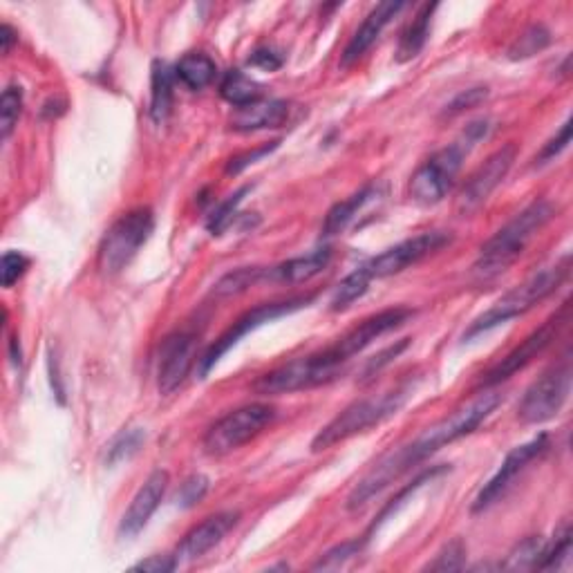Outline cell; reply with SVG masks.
<instances>
[{
	"label": "cell",
	"instance_id": "ffe728a7",
	"mask_svg": "<svg viewBox=\"0 0 573 573\" xmlns=\"http://www.w3.org/2000/svg\"><path fill=\"white\" fill-rule=\"evenodd\" d=\"M332 262V249L330 247H318L309 251L307 256L291 258L287 262H280L276 267L265 269L262 283H274V285H300L312 280L314 276L321 274Z\"/></svg>",
	"mask_w": 573,
	"mask_h": 573
},
{
	"label": "cell",
	"instance_id": "4dcf8cb0",
	"mask_svg": "<svg viewBox=\"0 0 573 573\" xmlns=\"http://www.w3.org/2000/svg\"><path fill=\"white\" fill-rule=\"evenodd\" d=\"M446 471H448V468H446V466H432V468H428V471H424V473H421V475H419V477L415 479V482H410V484H408L406 488H403V491H401V493H399L397 497H392V500H390L388 504H385V509H383V511L379 513V518H377V520H374V522H372V526H370V531H368V535H365V540H370V535H372L374 531H377V529H379V526H381V524H383L385 520H388V518H390V515H392L394 511H397V509H399V506H401L403 502H406V497H408V495H412V493H417V491H419V488H421V486H424V484H430V482H432V479H435V477H439V475H444Z\"/></svg>",
	"mask_w": 573,
	"mask_h": 573
},
{
	"label": "cell",
	"instance_id": "ac0fdd59",
	"mask_svg": "<svg viewBox=\"0 0 573 573\" xmlns=\"http://www.w3.org/2000/svg\"><path fill=\"white\" fill-rule=\"evenodd\" d=\"M238 520L240 515L236 511H220L193 526V529L184 535V540L175 551L177 565H182V562H193L197 558H202L204 553H209L213 547H218V544L227 538L233 526L238 524Z\"/></svg>",
	"mask_w": 573,
	"mask_h": 573
},
{
	"label": "cell",
	"instance_id": "e0dca14e",
	"mask_svg": "<svg viewBox=\"0 0 573 573\" xmlns=\"http://www.w3.org/2000/svg\"><path fill=\"white\" fill-rule=\"evenodd\" d=\"M168 484H171V475L162 471V468H157V471L146 477V482L139 486L133 502H130L128 511L119 522L121 538H135V535L144 531V526L150 522V518H153V513L159 509V504H162L168 491Z\"/></svg>",
	"mask_w": 573,
	"mask_h": 573
},
{
	"label": "cell",
	"instance_id": "1f68e13d",
	"mask_svg": "<svg viewBox=\"0 0 573 573\" xmlns=\"http://www.w3.org/2000/svg\"><path fill=\"white\" fill-rule=\"evenodd\" d=\"M365 542L368 540H347L343 544H338V547L330 549L327 553H323L318 562L314 565L316 571H338V569H345L347 562H352L354 558L361 556V551L365 547Z\"/></svg>",
	"mask_w": 573,
	"mask_h": 573
},
{
	"label": "cell",
	"instance_id": "5b68a950",
	"mask_svg": "<svg viewBox=\"0 0 573 573\" xmlns=\"http://www.w3.org/2000/svg\"><path fill=\"white\" fill-rule=\"evenodd\" d=\"M412 390H415V383L408 379L394 390L383 392L381 397H368L350 403V406L343 412H338L330 424L318 432L312 441V450L314 453H323V450L343 444V441L361 435V432L370 430L372 426H379L381 421L397 415V410H401L403 403L408 401Z\"/></svg>",
	"mask_w": 573,
	"mask_h": 573
},
{
	"label": "cell",
	"instance_id": "9a60e30c",
	"mask_svg": "<svg viewBox=\"0 0 573 573\" xmlns=\"http://www.w3.org/2000/svg\"><path fill=\"white\" fill-rule=\"evenodd\" d=\"M547 450H549V435H544V432L535 439L526 441L522 446H515L511 453L506 455L500 471L488 479L482 486V491L477 493L473 502V513H484L500 500H504V495L515 486L518 477L526 471V466L535 462L538 457H542Z\"/></svg>",
	"mask_w": 573,
	"mask_h": 573
},
{
	"label": "cell",
	"instance_id": "ab89813d",
	"mask_svg": "<svg viewBox=\"0 0 573 573\" xmlns=\"http://www.w3.org/2000/svg\"><path fill=\"white\" fill-rule=\"evenodd\" d=\"M569 144H571V119H567L565 124H562V128L558 130L556 137L549 139V142L544 144V148L540 150V155L535 157V162H538V164L551 162V159H556Z\"/></svg>",
	"mask_w": 573,
	"mask_h": 573
},
{
	"label": "cell",
	"instance_id": "83f0119b",
	"mask_svg": "<svg viewBox=\"0 0 573 573\" xmlns=\"http://www.w3.org/2000/svg\"><path fill=\"white\" fill-rule=\"evenodd\" d=\"M262 276H265V269L262 267H242V269L231 271V274L220 278V283L213 287V296L229 298V296L244 294L249 287L260 285Z\"/></svg>",
	"mask_w": 573,
	"mask_h": 573
},
{
	"label": "cell",
	"instance_id": "6da1fadb",
	"mask_svg": "<svg viewBox=\"0 0 573 573\" xmlns=\"http://www.w3.org/2000/svg\"><path fill=\"white\" fill-rule=\"evenodd\" d=\"M502 403V394L495 388L482 390L466 406L450 412L448 417L439 419L437 424L428 426L419 437L399 448H392L390 453L379 457L372 468L365 473L347 497V511H361L368 506L374 497L381 495L385 488L392 486L401 475H406L412 468L426 462L448 444L457 439H464L475 432L484 421L493 415L495 408Z\"/></svg>",
	"mask_w": 573,
	"mask_h": 573
},
{
	"label": "cell",
	"instance_id": "836d02e7",
	"mask_svg": "<svg viewBox=\"0 0 573 573\" xmlns=\"http://www.w3.org/2000/svg\"><path fill=\"white\" fill-rule=\"evenodd\" d=\"M542 551H544V542L538 538H529L520 542L515 551L509 553V560L504 562V569H513V571H520V569H538L540 565V558H542Z\"/></svg>",
	"mask_w": 573,
	"mask_h": 573
},
{
	"label": "cell",
	"instance_id": "52a82bcc",
	"mask_svg": "<svg viewBox=\"0 0 573 573\" xmlns=\"http://www.w3.org/2000/svg\"><path fill=\"white\" fill-rule=\"evenodd\" d=\"M276 419V408L269 403H249L224 415L206 430L202 448L209 457H227L233 450L249 444Z\"/></svg>",
	"mask_w": 573,
	"mask_h": 573
},
{
	"label": "cell",
	"instance_id": "5bb4252c",
	"mask_svg": "<svg viewBox=\"0 0 573 573\" xmlns=\"http://www.w3.org/2000/svg\"><path fill=\"white\" fill-rule=\"evenodd\" d=\"M515 157H518V148L515 144H506L497 148L495 153L486 159V162L477 168V171L468 177L466 184L459 189L455 200V211L459 215H473L488 202V197L504 182L513 168Z\"/></svg>",
	"mask_w": 573,
	"mask_h": 573
},
{
	"label": "cell",
	"instance_id": "7c38bea8",
	"mask_svg": "<svg viewBox=\"0 0 573 573\" xmlns=\"http://www.w3.org/2000/svg\"><path fill=\"white\" fill-rule=\"evenodd\" d=\"M314 296H298V298H289V300H280V303H265V305H258L253 307L251 312L242 314L236 323H233L227 332H224L218 341H215L206 354L200 359V374L206 377L209 370L213 368L215 363H218L224 354H227L233 345H238V341L242 336H247L249 332L258 330L260 325L276 321L280 316H287L291 312H298V309L307 307L312 303Z\"/></svg>",
	"mask_w": 573,
	"mask_h": 573
},
{
	"label": "cell",
	"instance_id": "2e32d148",
	"mask_svg": "<svg viewBox=\"0 0 573 573\" xmlns=\"http://www.w3.org/2000/svg\"><path fill=\"white\" fill-rule=\"evenodd\" d=\"M197 336L193 332H175L164 338L159 350L157 388L162 394H173L180 390L195 363Z\"/></svg>",
	"mask_w": 573,
	"mask_h": 573
},
{
	"label": "cell",
	"instance_id": "4fadbf2b",
	"mask_svg": "<svg viewBox=\"0 0 573 573\" xmlns=\"http://www.w3.org/2000/svg\"><path fill=\"white\" fill-rule=\"evenodd\" d=\"M450 244V236L446 231H426L419 233L415 238H408L394 247L385 249L379 256L370 258L361 269L365 271V276L370 280L374 278H388V276H397L401 271H406L408 267L417 265L424 258L432 256Z\"/></svg>",
	"mask_w": 573,
	"mask_h": 573
},
{
	"label": "cell",
	"instance_id": "603a6c76",
	"mask_svg": "<svg viewBox=\"0 0 573 573\" xmlns=\"http://www.w3.org/2000/svg\"><path fill=\"white\" fill-rule=\"evenodd\" d=\"M437 7L439 5H435V3H432V5L428 3V5H424V7L419 9L415 18H412V23L406 27V32H403L401 41H399V50H397V61L399 63L417 59V56L421 54V50H424V45H426L428 36H430L432 16H435Z\"/></svg>",
	"mask_w": 573,
	"mask_h": 573
},
{
	"label": "cell",
	"instance_id": "60d3db41",
	"mask_svg": "<svg viewBox=\"0 0 573 573\" xmlns=\"http://www.w3.org/2000/svg\"><path fill=\"white\" fill-rule=\"evenodd\" d=\"M488 97V90L486 88H471V90H464L462 95H457L453 101L446 106V115L448 117H455V115H462L466 110H473L477 108L479 103Z\"/></svg>",
	"mask_w": 573,
	"mask_h": 573
},
{
	"label": "cell",
	"instance_id": "ba28073f",
	"mask_svg": "<svg viewBox=\"0 0 573 573\" xmlns=\"http://www.w3.org/2000/svg\"><path fill=\"white\" fill-rule=\"evenodd\" d=\"M571 392V359L565 356L526 388L518 406V419L526 426H538L560 415Z\"/></svg>",
	"mask_w": 573,
	"mask_h": 573
},
{
	"label": "cell",
	"instance_id": "4316f807",
	"mask_svg": "<svg viewBox=\"0 0 573 573\" xmlns=\"http://www.w3.org/2000/svg\"><path fill=\"white\" fill-rule=\"evenodd\" d=\"M551 43V32L547 30L544 25H531L526 27V30L518 36V39L513 41V45L509 48V59L511 61H524V59H531L542 50H547Z\"/></svg>",
	"mask_w": 573,
	"mask_h": 573
},
{
	"label": "cell",
	"instance_id": "d590c367",
	"mask_svg": "<svg viewBox=\"0 0 573 573\" xmlns=\"http://www.w3.org/2000/svg\"><path fill=\"white\" fill-rule=\"evenodd\" d=\"M247 193H249V186H244V189H240L238 193L229 195V200H224L222 204H218V209L211 213L209 224H206L213 236H220V233L233 222V218H236V213H238V206L242 204L244 195Z\"/></svg>",
	"mask_w": 573,
	"mask_h": 573
},
{
	"label": "cell",
	"instance_id": "d6986e66",
	"mask_svg": "<svg viewBox=\"0 0 573 573\" xmlns=\"http://www.w3.org/2000/svg\"><path fill=\"white\" fill-rule=\"evenodd\" d=\"M406 9V3H379L372 12L365 16V21L359 25V30L354 32V36L347 43V48L341 56L343 65H352L361 59V56L368 52L374 43L379 41V36L383 34L385 27L390 25V21L399 12Z\"/></svg>",
	"mask_w": 573,
	"mask_h": 573
},
{
	"label": "cell",
	"instance_id": "484cf974",
	"mask_svg": "<svg viewBox=\"0 0 573 573\" xmlns=\"http://www.w3.org/2000/svg\"><path fill=\"white\" fill-rule=\"evenodd\" d=\"M220 95L227 99L231 106L244 108L262 99V88H260V83L247 77L244 72L231 70L224 74V79L220 83Z\"/></svg>",
	"mask_w": 573,
	"mask_h": 573
},
{
	"label": "cell",
	"instance_id": "8d00e7d4",
	"mask_svg": "<svg viewBox=\"0 0 573 573\" xmlns=\"http://www.w3.org/2000/svg\"><path fill=\"white\" fill-rule=\"evenodd\" d=\"M466 562V544L462 540L448 542L444 549L437 553V558L430 562V571H459Z\"/></svg>",
	"mask_w": 573,
	"mask_h": 573
},
{
	"label": "cell",
	"instance_id": "277c9868",
	"mask_svg": "<svg viewBox=\"0 0 573 573\" xmlns=\"http://www.w3.org/2000/svg\"><path fill=\"white\" fill-rule=\"evenodd\" d=\"M569 271H571V256L560 258L556 265L535 271V274L522 280L520 285H515L511 291H506L500 300H495L491 309H486V312L468 327L464 341L466 338L471 341L473 336L484 334L497 325H504L513 321V318L531 312L535 305H540L542 300H547L551 294H556L560 285L569 278Z\"/></svg>",
	"mask_w": 573,
	"mask_h": 573
},
{
	"label": "cell",
	"instance_id": "ee69618b",
	"mask_svg": "<svg viewBox=\"0 0 573 573\" xmlns=\"http://www.w3.org/2000/svg\"><path fill=\"white\" fill-rule=\"evenodd\" d=\"M406 347H408V338H403L401 343L388 347V350L381 352L379 356H374V359H370V361H368V365H365L363 377H365V379L374 377V374H377L381 368H385V365L392 363V359H397V356H399L403 350H406Z\"/></svg>",
	"mask_w": 573,
	"mask_h": 573
},
{
	"label": "cell",
	"instance_id": "7bdbcfd3",
	"mask_svg": "<svg viewBox=\"0 0 573 573\" xmlns=\"http://www.w3.org/2000/svg\"><path fill=\"white\" fill-rule=\"evenodd\" d=\"M249 65L265 72H276L283 68V56H280V52H276L274 48H258L249 56Z\"/></svg>",
	"mask_w": 573,
	"mask_h": 573
},
{
	"label": "cell",
	"instance_id": "3957f363",
	"mask_svg": "<svg viewBox=\"0 0 573 573\" xmlns=\"http://www.w3.org/2000/svg\"><path fill=\"white\" fill-rule=\"evenodd\" d=\"M553 213H556V209L547 200H535L522 209L479 249V258L473 267L475 274L479 278H495L509 269L522 256L526 244L533 240L535 233L551 222Z\"/></svg>",
	"mask_w": 573,
	"mask_h": 573
},
{
	"label": "cell",
	"instance_id": "30bf717a",
	"mask_svg": "<svg viewBox=\"0 0 573 573\" xmlns=\"http://www.w3.org/2000/svg\"><path fill=\"white\" fill-rule=\"evenodd\" d=\"M569 323V303L562 305L558 314H553L547 323L538 327L531 336H526L524 341L504 356L500 363H495L491 370L482 374V379L477 381V388L488 390V388H497V385L504 383L506 379H511L513 374H518L524 370L533 359L547 350V347L556 341V336L562 332V327Z\"/></svg>",
	"mask_w": 573,
	"mask_h": 573
},
{
	"label": "cell",
	"instance_id": "f546056e",
	"mask_svg": "<svg viewBox=\"0 0 573 573\" xmlns=\"http://www.w3.org/2000/svg\"><path fill=\"white\" fill-rule=\"evenodd\" d=\"M146 441V430L144 428H124L119 435L110 441L106 448V464L115 466L124 459L133 457L142 444Z\"/></svg>",
	"mask_w": 573,
	"mask_h": 573
},
{
	"label": "cell",
	"instance_id": "7402d4cb",
	"mask_svg": "<svg viewBox=\"0 0 573 573\" xmlns=\"http://www.w3.org/2000/svg\"><path fill=\"white\" fill-rule=\"evenodd\" d=\"M379 195L377 186H365L359 193H354L347 197V200L334 204L330 211L325 215V222H323V238H332V236H341V233L350 227V224L356 220V215H359L365 206H368L374 197Z\"/></svg>",
	"mask_w": 573,
	"mask_h": 573
},
{
	"label": "cell",
	"instance_id": "e575fe53",
	"mask_svg": "<svg viewBox=\"0 0 573 573\" xmlns=\"http://www.w3.org/2000/svg\"><path fill=\"white\" fill-rule=\"evenodd\" d=\"M571 556V529L565 526L560 533H556V540L551 544H544L542 558L538 569L549 571V569H560L562 562Z\"/></svg>",
	"mask_w": 573,
	"mask_h": 573
},
{
	"label": "cell",
	"instance_id": "f35d334b",
	"mask_svg": "<svg viewBox=\"0 0 573 573\" xmlns=\"http://www.w3.org/2000/svg\"><path fill=\"white\" fill-rule=\"evenodd\" d=\"M206 491H209V479H206L204 475H193L180 486V493H177V504H180L182 509H191V506H195L197 502L202 500Z\"/></svg>",
	"mask_w": 573,
	"mask_h": 573
},
{
	"label": "cell",
	"instance_id": "44dd1931",
	"mask_svg": "<svg viewBox=\"0 0 573 573\" xmlns=\"http://www.w3.org/2000/svg\"><path fill=\"white\" fill-rule=\"evenodd\" d=\"M291 106L287 101L280 99H260L251 106L236 108L231 117V130L238 133H258V130H271L280 128L289 121Z\"/></svg>",
	"mask_w": 573,
	"mask_h": 573
},
{
	"label": "cell",
	"instance_id": "8fae6325",
	"mask_svg": "<svg viewBox=\"0 0 573 573\" xmlns=\"http://www.w3.org/2000/svg\"><path fill=\"white\" fill-rule=\"evenodd\" d=\"M412 316H415V312H412L410 307L383 309V312L365 318V321L356 325L354 330L343 334L330 347H325V350H321V354L334 365V368L343 370V365L347 361L354 359L356 354H361L365 347L372 345L383 334L397 330L403 323H408Z\"/></svg>",
	"mask_w": 573,
	"mask_h": 573
},
{
	"label": "cell",
	"instance_id": "74e56055",
	"mask_svg": "<svg viewBox=\"0 0 573 573\" xmlns=\"http://www.w3.org/2000/svg\"><path fill=\"white\" fill-rule=\"evenodd\" d=\"M27 267H30V258L23 256L21 251H7L0 262V276H3V287L9 289L14 283H18Z\"/></svg>",
	"mask_w": 573,
	"mask_h": 573
},
{
	"label": "cell",
	"instance_id": "8992f818",
	"mask_svg": "<svg viewBox=\"0 0 573 573\" xmlns=\"http://www.w3.org/2000/svg\"><path fill=\"white\" fill-rule=\"evenodd\" d=\"M155 229L150 209H135L112 224L106 231L97 253V265L103 276H117L135 260L139 249L148 242Z\"/></svg>",
	"mask_w": 573,
	"mask_h": 573
},
{
	"label": "cell",
	"instance_id": "cb8c5ba5",
	"mask_svg": "<svg viewBox=\"0 0 573 573\" xmlns=\"http://www.w3.org/2000/svg\"><path fill=\"white\" fill-rule=\"evenodd\" d=\"M173 88H175V72L168 63L157 61L153 65V79H150V117L157 124L171 115L173 108Z\"/></svg>",
	"mask_w": 573,
	"mask_h": 573
},
{
	"label": "cell",
	"instance_id": "b9f144b4",
	"mask_svg": "<svg viewBox=\"0 0 573 573\" xmlns=\"http://www.w3.org/2000/svg\"><path fill=\"white\" fill-rule=\"evenodd\" d=\"M278 144H280V142H271V144H265V146L256 148V150H253V153H244V155L233 157L231 162H229V166H227V173H229V175H238V173H242L244 168H247V166L256 164V159H262L265 155L274 153V150L278 148Z\"/></svg>",
	"mask_w": 573,
	"mask_h": 573
},
{
	"label": "cell",
	"instance_id": "d4e9b609",
	"mask_svg": "<svg viewBox=\"0 0 573 573\" xmlns=\"http://www.w3.org/2000/svg\"><path fill=\"white\" fill-rule=\"evenodd\" d=\"M175 81H180L184 88L189 90H202L213 83L215 74H218V65L202 52H191L180 59V63L173 68Z\"/></svg>",
	"mask_w": 573,
	"mask_h": 573
},
{
	"label": "cell",
	"instance_id": "7a4b0ae2",
	"mask_svg": "<svg viewBox=\"0 0 573 573\" xmlns=\"http://www.w3.org/2000/svg\"><path fill=\"white\" fill-rule=\"evenodd\" d=\"M491 124L488 119L471 121L453 144L437 150L430 155L424 164L417 168V173L410 180V197L421 206H432L444 200L448 191L455 186L459 171H462L464 159L471 155V150L488 137Z\"/></svg>",
	"mask_w": 573,
	"mask_h": 573
},
{
	"label": "cell",
	"instance_id": "bcb514c9",
	"mask_svg": "<svg viewBox=\"0 0 573 573\" xmlns=\"http://www.w3.org/2000/svg\"><path fill=\"white\" fill-rule=\"evenodd\" d=\"M14 41H16V32L5 23L3 27H0V43H3V54H9Z\"/></svg>",
	"mask_w": 573,
	"mask_h": 573
},
{
	"label": "cell",
	"instance_id": "d6a6232c",
	"mask_svg": "<svg viewBox=\"0 0 573 573\" xmlns=\"http://www.w3.org/2000/svg\"><path fill=\"white\" fill-rule=\"evenodd\" d=\"M21 112H23V90L16 86L5 88L3 99H0V135H3V139H9V135H12L18 119H21Z\"/></svg>",
	"mask_w": 573,
	"mask_h": 573
},
{
	"label": "cell",
	"instance_id": "f1b7e54d",
	"mask_svg": "<svg viewBox=\"0 0 573 573\" xmlns=\"http://www.w3.org/2000/svg\"><path fill=\"white\" fill-rule=\"evenodd\" d=\"M372 280L365 276V271L359 267L356 271H352L350 276H345L341 283H338L334 296H332V309L334 312H343L350 305H354L356 300L365 296V291H368Z\"/></svg>",
	"mask_w": 573,
	"mask_h": 573
},
{
	"label": "cell",
	"instance_id": "f6af8a7d",
	"mask_svg": "<svg viewBox=\"0 0 573 573\" xmlns=\"http://www.w3.org/2000/svg\"><path fill=\"white\" fill-rule=\"evenodd\" d=\"M177 567V558L175 556H150L146 560L139 562L133 569L135 571H148V573H168V571H175Z\"/></svg>",
	"mask_w": 573,
	"mask_h": 573
},
{
	"label": "cell",
	"instance_id": "9c48e42d",
	"mask_svg": "<svg viewBox=\"0 0 573 573\" xmlns=\"http://www.w3.org/2000/svg\"><path fill=\"white\" fill-rule=\"evenodd\" d=\"M341 372L343 370L327 363L321 352H314L262 374V377L253 383V390H256V394H262V397L312 390L318 388V385H325L336 377H341Z\"/></svg>",
	"mask_w": 573,
	"mask_h": 573
}]
</instances>
